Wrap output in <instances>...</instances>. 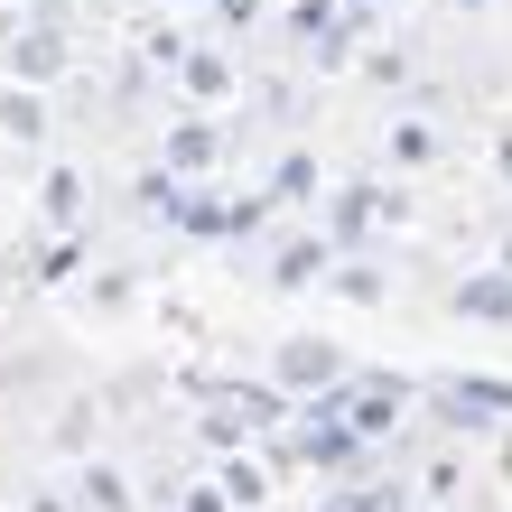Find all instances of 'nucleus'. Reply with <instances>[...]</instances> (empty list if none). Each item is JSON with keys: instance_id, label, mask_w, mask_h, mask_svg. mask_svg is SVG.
<instances>
[{"instance_id": "f257e3e1", "label": "nucleus", "mask_w": 512, "mask_h": 512, "mask_svg": "<svg viewBox=\"0 0 512 512\" xmlns=\"http://www.w3.org/2000/svg\"><path fill=\"white\" fill-rule=\"evenodd\" d=\"M56 66H66V38H56V28H28V38L10 47V75H19V84H38V75H56Z\"/></svg>"}, {"instance_id": "f03ea898", "label": "nucleus", "mask_w": 512, "mask_h": 512, "mask_svg": "<svg viewBox=\"0 0 512 512\" xmlns=\"http://www.w3.org/2000/svg\"><path fill=\"white\" fill-rule=\"evenodd\" d=\"M345 410V429L354 438H391V419H401V391H354V401H336Z\"/></svg>"}, {"instance_id": "7ed1b4c3", "label": "nucleus", "mask_w": 512, "mask_h": 512, "mask_svg": "<svg viewBox=\"0 0 512 512\" xmlns=\"http://www.w3.org/2000/svg\"><path fill=\"white\" fill-rule=\"evenodd\" d=\"M345 364H336V345H289L280 354V382H336Z\"/></svg>"}, {"instance_id": "20e7f679", "label": "nucleus", "mask_w": 512, "mask_h": 512, "mask_svg": "<svg viewBox=\"0 0 512 512\" xmlns=\"http://www.w3.org/2000/svg\"><path fill=\"white\" fill-rule=\"evenodd\" d=\"M457 308H466V317H512V280H466Z\"/></svg>"}, {"instance_id": "39448f33", "label": "nucleus", "mask_w": 512, "mask_h": 512, "mask_svg": "<svg viewBox=\"0 0 512 512\" xmlns=\"http://www.w3.org/2000/svg\"><path fill=\"white\" fill-rule=\"evenodd\" d=\"M84 503H94V512H131V485L112 466H84Z\"/></svg>"}, {"instance_id": "423d86ee", "label": "nucleus", "mask_w": 512, "mask_h": 512, "mask_svg": "<svg viewBox=\"0 0 512 512\" xmlns=\"http://www.w3.org/2000/svg\"><path fill=\"white\" fill-rule=\"evenodd\" d=\"M0 131H10V140H38V131H47V122H38V94H28V84H19L10 103H0Z\"/></svg>"}, {"instance_id": "0eeeda50", "label": "nucleus", "mask_w": 512, "mask_h": 512, "mask_svg": "<svg viewBox=\"0 0 512 512\" xmlns=\"http://www.w3.org/2000/svg\"><path fill=\"white\" fill-rule=\"evenodd\" d=\"M205 159H215V131H196V122H187V131L168 140V168H205Z\"/></svg>"}, {"instance_id": "6e6552de", "label": "nucleus", "mask_w": 512, "mask_h": 512, "mask_svg": "<svg viewBox=\"0 0 512 512\" xmlns=\"http://www.w3.org/2000/svg\"><path fill=\"white\" fill-rule=\"evenodd\" d=\"M75 205H84L75 168H47V215H56V224H75Z\"/></svg>"}, {"instance_id": "1a4fd4ad", "label": "nucleus", "mask_w": 512, "mask_h": 512, "mask_svg": "<svg viewBox=\"0 0 512 512\" xmlns=\"http://www.w3.org/2000/svg\"><path fill=\"white\" fill-rule=\"evenodd\" d=\"M270 280H280V289H298V280H317V243H289L280 261H270Z\"/></svg>"}, {"instance_id": "9d476101", "label": "nucleus", "mask_w": 512, "mask_h": 512, "mask_svg": "<svg viewBox=\"0 0 512 512\" xmlns=\"http://www.w3.org/2000/svg\"><path fill=\"white\" fill-rule=\"evenodd\" d=\"M308 177H317L308 159H280V196H270V205H289V196H308Z\"/></svg>"}, {"instance_id": "9b49d317", "label": "nucleus", "mask_w": 512, "mask_h": 512, "mask_svg": "<svg viewBox=\"0 0 512 512\" xmlns=\"http://www.w3.org/2000/svg\"><path fill=\"white\" fill-rule=\"evenodd\" d=\"M503 168H512V140H503Z\"/></svg>"}, {"instance_id": "f8f14e48", "label": "nucleus", "mask_w": 512, "mask_h": 512, "mask_svg": "<svg viewBox=\"0 0 512 512\" xmlns=\"http://www.w3.org/2000/svg\"><path fill=\"white\" fill-rule=\"evenodd\" d=\"M503 270H512V243H503Z\"/></svg>"}]
</instances>
